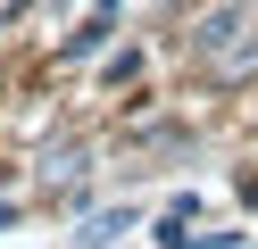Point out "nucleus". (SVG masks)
<instances>
[{
	"label": "nucleus",
	"instance_id": "nucleus-1",
	"mask_svg": "<svg viewBox=\"0 0 258 249\" xmlns=\"http://www.w3.org/2000/svg\"><path fill=\"white\" fill-rule=\"evenodd\" d=\"M191 58H200L217 83H250L258 75V17L250 9H217L200 33H191Z\"/></svg>",
	"mask_w": 258,
	"mask_h": 249
}]
</instances>
